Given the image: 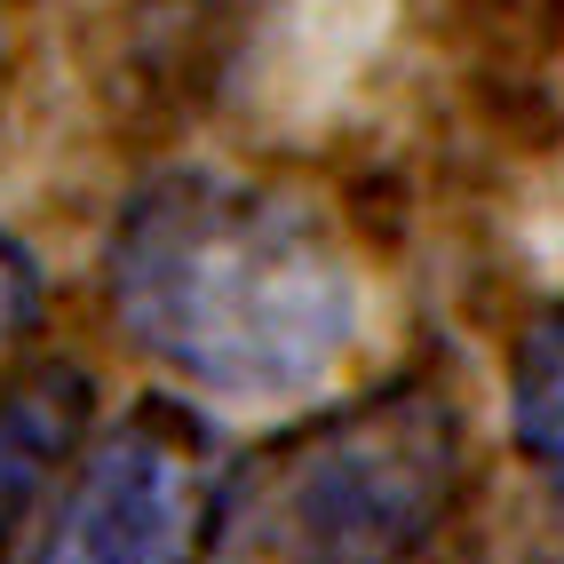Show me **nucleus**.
<instances>
[{
    "label": "nucleus",
    "instance_id": "nucleus-4",
    "mask_svg": "<svg viewBox=\"0 0 564 564\" xmlns=\"http://www.w3.org/2000/svg\"><path fill=\"white\" fill-rule=\"evenodd\" d=\"M88 405L96 390L80 366H32L24 382L0 390V564H9L24 517L48 501V485L80 454Z\"/></svg>",
    "mask_w": 564,
    "mask_h": 564
},
{
    "label": "nucleus",
    "instance_id": "nucleus-6",
    "mask_svg": "<svg viewBox=\"0 0 564 564\" xmlns=\"http://www.w3.org/2000/svg\"><path fill=\"white\" fill-rule=\"evenodd\" d=\"M32 303H41V279H32V254L17 239H0V350L32 326Z\"/></svg>",
    "mask_w": 564,
    "mask_h": 564
},
{
    "label": "nucleus",
    "instance_id": "nucleus-5",
    "mask_svg": "<svg viewBox=\"0 0 564 564\" xmlns=\"http://www.w3.org/2000/svg\"><path fill=\"white\" fill-rule=\"evenodd\" d=\"M509 422H517L524 462H533V469H541V485L564 501V311H549V318L517 343Z\"/></svg>",
    "mask_w": 564,
    "mask_h": 564
},
{
    "label": "nucleus",
    "instance_id": "nucleus-2",
    "mask_svg": "<svg viewBox=\"0 0 564 564\" xmlns=\"http://www.w3.org/2000/svg\"><path fill=\"white\" fill-rule=\"evenodd\" d=\"M462 494V413L445 382L343 398L223 469L199 564H422Z\"/></svg>",
    "mask_w": 564,
    "mask_h": 564
},
{
    "label": "nucleus",
    "instance_id": "nucleus-1",
    "mask_svg": "<svg viewBox=\"0 0 564 564\" xmlns=\"http://www.w3.org/2000/svg\"><path fill=\"white\" fill-rule=\"evenodd\" d=\"M111 311L143 358L223 398H294L343 366L358 271L311 199L223 167H175L120 207Z\"/></svg>",
    "mask_w": 564,
    "mask_h": 564
},
{
    "label": "nucleus",
    "instance_id": "nucleus-3",
    "mask_svg": "<svg viewBox=\"0 0 564 564\" xmlns=\"http://www.w3.org/2000/svg\"><path fill=\"white\" fill-rule=\"evenodd\" d=\"M215 437L183 405H135L72 469V494L32 564H199L215 509Z\"/></svg>",
    "mask_w": 564,
    "mask_h": 564
}]
</instances>
